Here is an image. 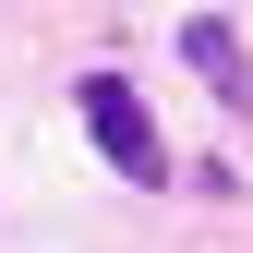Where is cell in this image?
<instances>
[{
	"label": "cell",
	"mask_w": 253,
	"mask_h": 253,
	"mask_svg": "<svg viewBox=\"0 0 253 253\" xmlns=\"http://www.w3.org/2000/svg\"><path fill=\"white\" fill-rule=\"evenodd\" d=\"M181 60L205 73V97L229 109V121H253V48H241V37H229L217 12H193V24H181Z\"/></svg>",
	"instance_id": "cell-2"
},
{
	"label": "cell",
	"mask_w": 253,
	"mask_h": 253,
	"mask_svg": "<svg viewBox=\"0 0 253 253\" xmlns=\"http://www.w3.org/2000/svg\"><path fill=\"white\" fill-rule=\"evenodd\" d=\"M73 121L97 133V157L121 181H145V193H169V145H157V121H145V97L121 73H73Z\"/></svg>",
	"instance_id": "cell-1"
}]
</instances>
